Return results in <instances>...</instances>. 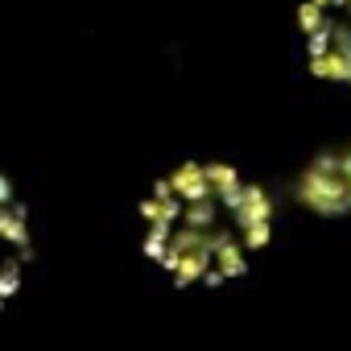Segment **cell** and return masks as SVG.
Returning <instances> with one entry per match:
<instances>
[{"label": "cell", "mask_w": 351, "mask_h": 351, "mask_svg": "<svg viewBox=\"0 0 351 351\" xmlns=\"http://www.w3.org/2000/svg\"><path fill=\"white\" fill-rule=\"evenodd\" d=\"M149 219L145 252L178 281L236 277L269 240V207L256 186L240 182L228 165H182L141 207Z\"/></svg>", "instance_id": "cell-1"}, {"label": "cell", "mask_w": 351, "mask_h": 351, "mask_svg": "<svg viewBox=\"0 0 351 351\" xmlns=\"http://www.w3.org/2000/svg\"><path fill=\"white\" fill-rule=\"evenodd\" d=\"M302 34L310 66L322 79L351 83V0H306Z\"/></svg>", "instance_id": "cell-2"}, {"label": "cell", "mask_w": 351, "mask_h": 351, "mask_svg": "<svg viewBox=\"0 0 351 351\" xmlns=\"http://www.w3.org/2000/svg\"><path fill=\"white\" fill-rule=\"evenodd\" d=\"M302 199L314 211H347L351 207V157H322L310 165V173L302 178Z\"/></svg>", "instance_id": "cell-3"}, {"label": "cell", "mask_w": 351, "mask_h": 351, "mask_svg": "<svg viewBox=\"0 0 351 351\" xmlns=\"http://www.w3.org/2000/svg\"><path fill=\"white\" fill-rule=\"evenodd\" d=\"M13 199V186H9V178H5V173H0V207H5Z\"/></svg>", "instance_id": "cell-4"}]
</instances>
